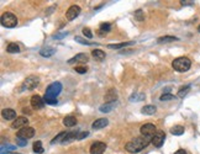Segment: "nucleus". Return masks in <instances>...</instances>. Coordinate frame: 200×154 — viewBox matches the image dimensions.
Wrapping results in <instances>:
<instances>
[{"label":"nucleus","instance_id":"2f4dec72","mask_svg":"<svg viewBox=\"0 0 200 154\" xmlns=\"http://www.w3.org/2000/svg\"><path fill=\"white\" fill-rule=\"evenodd\" d=\"M174 99H175V96L172 95V94H163V95H161V97H160L161 101H168V100H174Z\"/></svg>","mask_w":200,"mask_h":154},{"label":"nucleus","instance_id":"c85d7f7f","mask_svg":"<svg viewBox=\"0 0 200 154\" xmlns=\"http://www.w3.org/2000/svg\"><path fill=\"white\" fill-rule=\"evenodd\" d=\"M189 90H190V85H185V86L180 88L179 91H178V97H184L189 92Z\"/></svg>","mask_w":200,"mask_h":154},{"label":"nucleus","instance_id":"a878e982","mask_svg":"<svg viewBox=\"0 0 200 154\" xmlns=\"http://www.w3.org/2000/svg\"><path fill=\"white\" fill-rule=\"evenodd\" d=\"M32 148H33V152L35 153H37V154H42L43 153V147H42V142L41 141H36V142H33V146H32Z\"/></svg>","mask_w":200,"mask_h":154},{"label":"nucleus","instance_id":"f257e3e1","mask_svg":"<svg viewBox=\"0 0 200 154\" xmlns=\"http://www.w3.org/2000/svg\"><path fill=\"white\" fill-rule=\"evenodd\" d=\"M152 142V138L151 137H145V136H141V137H137L132 141L127 142L125 144V149L130 153H140L142 149H145L150 143Z\"/></svg>","mask_w":200,"mask_h":154},{"label":"nucleus","instance_id":"0eeeda50","mask_svg":"<svg viewBox=\"0 0 200 154\" xmlns=\"http://www.w3.org/2000/svg\"><path fill=\"white\" fill-rule=\"evenodd\" d=\"M33 136H35V129H33L32 127H24V128H21L20 131H17V133H16V137L17 138H21V139H30V138H32Z\"/></svg>","mask_w":200,"mask_h":154},{"label":"nucleus","instance_id":"f704fd0d","mask_svg":"<svg viewBox=\"0 0 200 154\" xmlns=\"http://www.w3.org/2000/svg\"><path fill=\"white\" fill-rule=\"evenodd\" d=\"M88 136H89V132H87V131L80 132V131H79V133H78V136H77V141L84 139V138H85V137H88Z\"/></svg>","mask_w":200,"mask_h":154},{"label":"nucleus","instance_id":"37998d69","mask_svg":"<svg viewBox=\"0 0 200 154\" xmlns=\"http://www.w3.org/2000/svg\"><path fill=\"white\" fill-rule=\"evenodd\" d=\"M9 154H20V153H16V152H10Z\"/></svg>","mask_w":200,"mask_h":154},{"label":"nucleus","instance_id":"1a4fd4ad","mask_svg":"<svg viewBox=\"0 0 200 154\" xmlns=\"http://www.w3.org/2000/svg\"><path fill=\"white\" fill-rule=\"evenodd\" d=\"M80 7L78 6V5H72L68 10H67L66 12V17L68 21H72V20H74L75 17H78L79 16V14H80Z\"/></svg>","mask_w":200,"mask_h":154},{"label":"nucleus","instance_id":"dca6fc26","mask_svg":"<svg viewBox=\"0 0 200 154\" xmlns=\"http://www.w3.org/2000/svg\"><path fill=\"white\" fill-rule=\"evenodd\" d=\"M109 124V120L107 119H98L97 121L92 123V128L93 129H101L104 127H106Z\"/></svg>","mask_w":200,"mask_h":154},{"label":"nucleus","instance_id":"f03ea898","mask_svg":"<svg viewBox=\"0 0 200 154\" xmlns=\"http://www.w3.org/2000/svg\"><path fill=\"white\" fill-rule=\"evenodd\" d=\"M190 65H192V62L189 58L187 57H178L175 58L174 61L172 62V67L174 70L179 72V73H184L187 70L190 69Z\"/></svg>","mask_w":200,"mask_h":154},{"label":"nucleus","instance_id":"ddd939ff","mask_svg":"<svg viewBox=\"0 0 200 154\" xmlns=\"http://www.w3.org/2000/svg\"><path fill=\"white\" fill-rule=\"evenodd\" d=\"M27 124H29V120L25 117V116H20V117H17L15 121H12L11 123V127L12 128H24V127H27Z\"/></svg>","mask_w":200,"mask_h":154},{"label":"nucleus","instance_id":"ea45409f","mask_svg":"<svg viewBox=\"0 0 200 154\" xmlns=\"http://www.w3.org/2000/svg\"><path fill=\"white\" fill-rule=\"evenodd\" d=\"M68 35V32H62V33H58V35H55L53 36V38L55 40H60V38H62V37H64V36H67Z\"/></svg>","mask_w":200,"mask_h":154},{"label":"nucleus","instance_id":"4be33fe9","mask_svg":"<svg viewBox=\"0 0 200 154\" xmlns=\"http://www.w3.org/2000/svg\"><path fill=\"white\" fill-rule=\"evenodd\" d=\"M110 30H111V26H110V24H107V22H102L101 25H100L99 27V35L100 36H105L107 32H110Z\"/></svg>","mask_w":200,"mask_h":154},{"label":"nucleus","instance_id":"c9c22d12","mask_svg":"<svg viewBox=\"0 0 200 154\" xmlns=\"http://www.w3.org/2000/svg\"><path fill=\"white\" fill-rule=\"evenodd\" d=\"M83 35L87 36L88 38H93V33H92L90 29H88V27H84V29H83Z\"/></svg>","mask_w":200,"mask_h":154},{"label":"nucleus","instance_id":"412c9836","mask_svg":"<svg viewBox=\"0 0 200 154\" xmlns=\"http://www.w3.org/2000/svg\"><path fill=\"white\" fill-rule=\"evenodd\" d=\"M179 38L175 37V36H162L157 40L158 43H169V42H174V41H178Z\"/></svg>","mask_w":200,"mask_h":154},{"label":"nucleus","instance_id":"5701e85b","mask_svg":"<svg viewBox=\"0 0 200 154\" xmlns=\"http://www.w3.org/2000/svg\"><path fill=\"white\" fill-rule=\"evenodd\" d=\"M170 133L174 134V136H182L184 133V127L180 126V124H177V126H173L170 128Z\"/></svg>","mask_w":200,"mask_h":154},{"label":"nucleus","instance_id":"a19ab883","mask_svg":"<svg viewBox=\"0 0 200 154\" xmlns=\"http://www.w3.org/2000/svg\"><path fill=\"white\" fill-rule=\"evenodd\" d=\"M180 2H182V5H193L194 4V1H184V0H182Z\"/></svg>","mask_w":200,"mask_h":154},{"label":"nucleus","instance_id":"72a5a7b5","mask_svg":"<svg viewBox=\"0 0 200 154\" xmlns=\"http://www.w3.org/2000/svg\"><path fill=\"white\" fill-rule=\"evenodd\" d=\"M74 70H75L77 73H79V74H85V73L88 72V68H87V67H83V65H79V67H75Z\"/></svg>","mask_w":200,"mask_h":154},{"label":"nucleus","instance_id":"58836bf2","mask_svg":"<svg viewBox=\"0 0 200 154\" xmlns=\"http://www.w3.org/2000/svg\"><path fill=\"white\" fill-rule=\"evenodd\" d=\"M17 144H19L20 147H25V146L27 144V141H26V139H21V138H17Z\"/></svg>","mask_w":200,"mask_h":154},{"label":"nucleus","instance_id":"bb28decb","mask_svg":"<svg viewBox=\"0 0 200 154\" xmlns=\"http://www.w3.org/2000/svg\"><path fill=\"white\" fill-rule=\"evenodd\" d=\"M6 51H7L9 53H19V52H20V47H19L16 43L11 42V43H9V44H7Z\"/></svg>","mask_w":200,"mask_h":154},{"label":"nucleus","instance_id":"9d476101","mask_svg":"<svg viewBox=\"0 0 200 154\" xmlns=\"http://www.w3.org/2000/svg\"><path fill=\"white\" fill-rule=\"evenodd\" d=\"M106 149V144L104 142H94L90 148H89V152L90 154H102Z\"/></svg>","mask_w":200,"mask_h":154},{"label":"nucleus","instance_id":"20e7f679","mask_svg":"<svg viewBox=\"0 0 200 154\" xmlns=\"http://www.w3.org/2000/svg\"><path fill=\"white\" fill-rule=\"evenodd\" d=\"M1 25L6 29H14L16 27L17 25V17L15 16V14L10 12V11H6L1 15Z\"/></svg>","mask_w":200,"mask_h":154},{"label":"nucleus","instance_id":"cd10ccee","mask_svg":"<svg viewBox=\"0 0 200 154\" xmlns=\"http://www.w3.org/2000/svg\"><path fill=\"white\" fill-rule=\"evenodd\" d=\"M114 105H115V104H104V105H101V106L99 107L100 112H104V114H107V112H110V111L112 110Z\"/></svg>","mask_w":200,"mask_h":154},{"label":"nucleus","instance_id":"b1692460","mask_svg":"<svg viewBox=\"0 0 200 154\" xmlns=\"http://www.w3.org/2000/svg\"><path fill=\"white\" fill-rule=\"evenodd\" d=\"M67 136V132H61L60 134H57L52 141H51V144H56V143H63L64 138Z\"/></svg>","mask_w":200,"mask_h":154},{"label":"nucleus","instance_id":"f8f14e48","mask_svg":"<svg viewBox=\"0 0 200 154\" xmlns=\"http://www.w3.org/2000/svg\"><path fill=\"white\" fill-rule=\"evenodd\" d=\"M87 62H89V56L88 54H85V53H79V54H77V56H74L73 58H70V59H68V64H74V63H87Z\"/></svg>","mask_w":200,"mask_h":154},{"label":"nucleus","instance_id":"aec40b11","mask_svg":"<svg viewBox=\"0 0 200 154\" xmlns=\"http://www.w3.org/2000/svg\"><path fill=\"white\" fill-rule=\"evenodd\" d=\"M63 124L66 127H74L77 124V119L74 116H66L63 119Z\"/></svg>","mask_w":200,"mask_h":154},{"label":"nucleus","instance_id":"f3484780","mask_svg":"<svg viewBox=\"0 0 200 154\" xmlns=\"http://www.w3.org/2000/svg\"><path fill=\"white\" fill-rule=\"evenodd\" d=\"M156 111H157V107L155 105H146L141 109V112L143 115H155Z\"/></svg>","mask_w":200,"mask_h":154},{"label":"nucleus","instance_id":"7ed1b4c3","mask_svg":"<svg viewBox=\"0 0 200 154\" xmlns=\"http://www.w3.org/2000/svg\"><path fill=\"white\" fill-rule=\"evenodd\" d=\"M40 84V78L37 75H29L21 84L20 86V92L21 91H30V90H33L38 86Z\"/></svg>","mask_w":200,"mask_h":154},{"label":"nucleus","instance_id":"a211bd4d","mask_svg":"<svg viewBox=\"0 0 200 154\" xmlns=\"http://www.w3.org/2000/svg\"><path fill=\"white\" fill-rule=\"evenodd\" d=\"M55 52H56V49H55V48H52V47H46V48L40 49V54H41L42 57H45V58L52 57V56L55 54Z\"/></svg>","mask_w":200,"mask_h":154},{"label":"nucleus","instance_id":"4c0bfd02","mask_svg":"<svg viewBox=\"0 0 200 154\" xmlns=\"http://www.w3.org/2000/svg\"><path fill=\"white\" fill-rule=\"evenodd\" d=\"M75 41H77V42H79V43H82V44H88V46H89V44H92V42H88V41H85V40H83L82 37H78V36L75 37Z\"/></svg>","mask_w":200,"mask_h":154},{"label":"nucleus","instance_id":"2eb2a0df","mask_svg":"<svg viewBox=\"0 0 200 154\" xmlns=\"http://www.w3.org/2000/svg\"><path fill=\"white\" fill-rule=\"evenodd\" d=\"M105 104H115L116 99H117V92L115 89H110L105 95Z\"/></svg>","mask_w":200,"mask_h":154},{"label":"nucleus","instance_id":"393cba45","mask_svg":"<svg viewBox=\"0 0 200 154\" xmlns=\"http://www.w3.org/2000/svg\"><path fill=\"white\" fill-rule=\"evenodd\" d=\"M135 42L130 41V42H122V43H116V44H107V48L110 49H119V48H122V47H126V46H130Z\"/></svg>","mask_w":200,"mask_h":154},{"label":"nucleus","instance_id":"6e6552de","mask_svg":"<svg viewBox=\"0 0 200 154\" xmlns=\"http://www.w3.org/2000/svg\"><path fill=\"white\" fill-rule=\"evenodd\" d=\"M166 141V133L163 131H157L155 136L152 137V144L157 148H161Z\"/></svg>","mask_w":200,"mask_h":154},{"label":"nucleus","instance_id":"4468645a","mask_svg":"<svg viewBox=\"0 0 200 154\" xmlns=\"http://www.w3.org/2000/svg\"><path fill=\"white\" fill-rule=\"evenodd\" d=\"M1 115H2V117H4L5 120H7V121H12V120H16V119H17L16 111L12 110V109H4V110L1 111Z\"/></svg>","mask_w":200,"mask_h":154},{"label":"nucleus","instance_id":"9b49d317","mask_svg":"<svg viewBox=\"0 0 200 154\" xmlns=\"http://www.w3.org/2000/svg\"><path fill=\"white\" fill-rule=\"evenodd\" d=\"M30 102H31V106H32V109L35 110H40V109H42L43 106H45V100L40 96V95H32L31 96V100H30Z\"/></svg>","mask_w":200,"mask_h":154},{"label":"nucleus","instance_id":"423d86ee","mask_svg":"<svg viewBox=\"0 0 200 154\" xmlns=\"http://www.w3.org/2000/svg\"><path fill=\"white\" fill-rule=\"evenodd\" d=\"M140 131H141V134H142V136H145V137H151V138H152V137L155 136V133L157 132V128H156V126H155L153 123H146V124L141 126Z\"/></svg>","mask_w":200,"mask_h":154},{"label":"nucleus","instance_id":"79ce46f5","mask_svg":"<svg viewBox=\"0 0 200 154\" xmlns=\"http://www.w3.org/2000/svg\"><path fill=\"white\" fill-rule=\"evenodd\" d=\"M174 154H187V152H185L184 149H178Z\"/></svg>","mask_w":200,"mask_h":154},{"label":"nucleus","instance_id":"39448f33","mask_svg":"<svg viewBox=\"0 0 200 154\" xmlns=\"http://www.w3.org/2000/svg\"><path fill=\"white\" fill-rule=\"evenodd\" d=\"M61 91H62V84L60 82H55V83H52L51 85L47 86L45 97H47V99H57V96L61 94Z\"/></svg>","mask_w":200,"mask_h":154},{"label":"nucleus","instance_id":"c756f323","mask_svg":"<svg viewBox=\"0 0 200 154\" xmlns=\"http://www.w3.org/2000/svg\"><path fill=\"white\" fill-rule=\"evenodd\" d=\"M135 20H137V21H143L145 20V12L141 9L135 11Z\"/></svg>","mask_w":200,"mask_h":154},{"label":"nucleus","instance_id":"7c9ffc66","mask_svg":"<svg viewBox=\"0 0 200 154\" xmlns=\"http://www.w3.org/2000/svg\"><path fill=\"white\" fill-rule=\"evenodd\" d=\"M5 151H15V146H10V144H2L1 146V154H5Z\"/></svg>","mask_w":200,"mask_h":154},{"label":"nucleus","instance_id":"473e14b6","mask_svg":"<svg viewBox=\"0 0 200 154\" xmlns=\"http://www.w3.org/2000/svg\"><path fill=\"white\" fill-rule=\"evenodd\" d=\"M145 99V94H133L132 96L130 97V100L131 101H141V100H143Z\"/></svg>","mask_w":200,"mask_h":154},{"label":"nucleus","instance_id":"6ab92c4d","mask_svg":"<svg viewBox=\"0 0 200 154\" xmlns=\"http://www.w3.org/2000/svg\"><path fill=\"white\" fill-rule=\"evenodd\" d=\"M92 56H93L95 59H98V61H104V59H105V57H106L105 52H104V51H101V49H99V48L93 49V51H92Z\"/></svg>","mask_w":200,"mask_h":154},{"label":"nucleus","instance_id":"e433bc0d","mask_svg":"<svg viewBox=\"0 0 200 154\" xmlns=\"http://www.w3.org/2000/svg\"><path fill=\"white\" fill-rule=\"evenodd\" d=\"M43 100H45V102L48 104V105H56V104L58 102L57 99H47V97H43Z\"/></svg>","mask_w":200,"mask_h":154},{"label":"nucleus","instance_id":"c03bdc74","mask_svg":"<svg viewBox=\"0 0 200 154\" xmlns=\"http://www.w3.org/2000/svg\"><path fill=\"white\" fill-rule=\"evenodd\" d=\"M198 32H200V25L198 26Z\"/></svg>","mask_w":200,"mask_h":154}]
</instances>
